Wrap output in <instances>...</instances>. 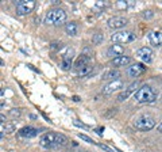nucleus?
I'll return each instance as SVG.
<instances>
[{
	"label": "nucleus",
	"mask_w": 162,
	"mask_h": 152,
	"mask_svg": "<svg viewBox=\"0 0 162 152\" xmlns=\"http://www.w3.org/2000/svg\"><path fill=\"white\" fill-rule=\"evenodd\" d=\"M68 139L66 136L61 135V133H54V132H49L45 135L40 136L39 139V145L46 150H51V148H57V147H65L68 145Z\"/></svg>",
	"instance_id": "obj_1"
},
{
	"label": "nucleus",
	"mask_w": 162,
	"mask_h": 152,
	"mask_svg": "<svg viewBox=\"0 0 162 152\" xmlns=\"http://www.w3.org/2000/svg\"><path fill=\"white\" fill-rule=\"evenodd\" d=\"M157 96H158L157 91L154 90L153 87L145 84V86H142L141 88H138V91L135 92L134 98L138 103H153L157 101Z\"/></svg>",
	"instance_id": "obj_2"
},
{
	"label": "nucleus",
	"mask_w": 162,
	"mask_h": 152,
	"mask_svg": "<svg viewBox=\"0 0 162 152\" xmlns=\"http://www.w3.org/2000/svg\"><path fill=\"white\" fill-rule=\"evenodd\" d=\"M66 21V12L61 8H53L46 14L45 16V23L50 26H57L61 25Z\"/></svg>",
	"instance_id": "obj_3"
},
{
	"label": "nucleus",
	"mask_w": 162,
	"mask_h": 152,
	"mask_svg": "<svg viewBox=\"0 0 162 152\" xmlns=\"http://www.w3.org/2000/svg\"><path fill=\"white\" fill-rule=\"evenodd\" d=\"M132 125H134V128L138 129V131L147 132V131H151V129L156 127V121L150 116H141V117L135 118Z\"/></svg>",
	"instance_id": "obj_4"
},
{
	"label": "nucleus",
	"mask_w": 162,
	"mask_h": 152,
	"mask_svg": "<svg viewBox=\"0 0 162 152\" xmlns=\"http://www.w3.org/2000/svg\"><path fill=\"white\" fill-rule=\"evenodd\" d=\"M135 38H137V35L128 30H119L111 35V41L113 44H128L135 41Z\"/></svg>",
	"instance_id": "obj_5"
},
{
	"label": "nucleus",
	"mask_w": 162,
	"mask_h": 152,
	"mask_svg": "<svg viewBox=\"0 0 162 152\" xmlns=\"http://www.w3.org/2000/svg\"><path fill=\"white\" fill-rule=\"evenodd\" d=\"M15 6H16V14L22 16L30 14L35 8L36 2L35 0H19V2L15 3Z\"/></svg>",
	"instance_id": "obj_6"
},
{
	"label": "nucleus",
	"mask_w": 162,
	"mask_h": 152,
	"mask_svg": "<svg viewBox=\"0 0 162 152\" xmlns=\"http://www.w3.org/2000/svg\"><path fill=\"white\" fill-rule=\"evenodd\" d=\"M153 56H154V52L151 50V48L143 46V48H141V49L137 50V57L141 58L143 62H151Z\"/></svg>",
	"instance_id": "obj_7"
},
{
	"label": "nucleus",
	"mask_w": 162,
	"mask_h": 152,
	"mask_svg": "<svg viewBox=\"0 0 162 152\" xmlns=\"http://www.w3.org/2000/svg\"><path fill=\"white\" fill-rule=\"evenodd\" d=\"M123 87H124V83L122 80L111 81V83H108L107 86L103 87V94H104V95H109V94H112V92L120 90V88H123Z\"/></svg>",
	"instance_id": "obj_8"
},
{
	"label": "nucleus",
	"mask_w": 162,
	"mask_h": 152,
	"mask_svg": "<svg viewBox=\"0 0 162 152\" xmlns=\"http://www.w3.org/2000/svg\"><path fill=\"white\" fill-rule=\"evenodd\" d=\"M108 27L111 29H123L127 25V19L123 16H112L108 19Z\"/></svg>",
	"instance_id": "obj_9"
},
{
	"label": "nucleus",
	"mask_w": 162,
	"mask_h": 152,
	"mask_svg": "<svg viewBox=\"0 0 162 152\" xmlns=\"http://www.w3.org/2000/svg\"><path fill=\"white\" fill-rule=\"evenodd\" d=\"M138 86H139V83H138V81H134V83H131L130 86H128V87L126 88V90H124V91H122L120 94H119V96H117V101H119V102L126 101V99H127L128 96H130V95L132 94V92H137V91H138V90H137Z\"/></svg>",
	"instance_id": "obj_10"
},
{
	"label": "nucleus",
	"mask_w": 162,
	"mask_h": 152,
	"mask_svg": "<svg viewBox=\"0 0 162 152\" xmlns=\"http://www.w3.org/2000/svg\"><path fill=\"white\" fill-rule=\"evenodd\" d=\"M145 71H146V67L145 65L141 64V62H135V64H132L131 67H128L127 73L131 77H138L139 75H142Z\"/></svg>",
	"instance_id": "obj_11"
},
{
	"label": "nucleus",
	"mask_w": 162,
	"mask_h": 152,
	"mask_svg": "<svg viewBox=\"0 0 162 152\" xmlns=\"http://www.w3.org/2000/svg\"><path fill=\"white\" fill-rule=\"evenodd\" d=\"M73 49H68V53L64 54V57H62V61H61V68L64 69V71H68V69H70L72 67V57H73Z\"/></svg>",
	"instance_id": "obj_12"
},
{
	"label": "nucleus",
	"mask_w": 162,
	"mask_h": 152,
	"mask_svg": "<svg viewBox=\"0 0 162 152\" xmlns=\"http://www.w3.org/2000/svg\"><path fill=\"white\" fill-rule=\"evenodd\" d=\"M123 53H124V46L117 45V44H113V45L109 46L108 50H107V54H108V56H111V57L115 56V58L123 56Z\"/></svg>",
	"instance_id": "obj_13"
},
{
	"label": "nucleus",
	"mask_w": 162,
	"mask_h": 152,
	"mask_svg": "<svg viewBox=\"0 0 162 152\" xmlns=\"http://www.w3.org/2000/svg\"><path fill=\"white\" fill-rule=\"evenodd\" d=\"M18 135L20 137H26V139H31V137H35L38 135V129L32 128V127H24L22 128L19 132H18Z\"/></svg>",
	"instance_id": "obj_14"
},
{
	"label": "nucleus",
	"mask_w": 162,
	"mask_h": 152,
	"mask_svg": "<svg viewBox=\"0 0 162 152\" xmlns=\"http://www.w3.org/2000/svg\"><path fill=\"white\" fill-rule=\"evenodd\" d=\"M149 41L154 46H161L162 45V33L161 31H150Z\"/></svg>",
	"instance_id": "obj_15"
},
{
	"label": "nucleus",
	"mask_w": 162,
	"mask_h": 152,
	"mask_svg": "<svg viewBox=\"0 0 162 152\" xmlns=\"http://www.w3.org/2000/svg\"><path fill=\"white\" fill-rule=\"evenodd\" d=\"M91 58L92 56H87V54H83L81 57H79V60L76 61V64H75V68L79 71V69H81L83 67H85L88 64H91Z\"/></svg>",
	"instance_id": "obj_16"
},
{
	"label": "nucleus",
	"mask_w": 162,
	"mask_h": 152,
	"mask_svg": "<svg viewBox=\"0 0 162 152\" xmlns=\"http://www.w3.org/2000/svg\"><path fill=\"white\" fill-rule=\"evenodd\" d=\"M131 62V58L128 56H120V57H116L112 60V65L115 67H124L127 64H130Z\"/></svg>",
	"instance_id": "obj_17"
},
{
	"label": "nucleus",
	"mask_w": 162,
	"mask_h": 152,
	"mask_svg": "<svg viewBox=\"0 0 162 152\" xmlns=\"http://www.w3.org/2000/svg\"><path fill=\"white\" fill-rule=\"evenodd\" d=\"M119 77H120V72L117 71V69H109L108 72H105V73H104L103 79L115 81V80H119Z\"/></svg>",
	"instance_id": "obj_18"
},
{
	"label": "nucleus",
	"mask_w": 162,
	"mask_h": 152,
	"mask_svg": "<svg viewBox=\"0 0 162 152\" xmlns=\"http://www.w3.org/2000/svg\"><path fill=\"white\" fill-rule=\"evenodd\" d=\"M65 31H66V34L75 37L77 34V31H79L77 23H76V22H69V23H65Z\"/></svg>",
	"instance_id": "obj_19"
},
{
	"label": "nucleus",
	"mask_w": 162,
	"mask_h": 152,
	"mask_svg": "<svg viewBox=\"0 0 162 152\" xmlns=\"http://www.w3.org/2000/svg\"><path fill=\"white\" fill-rule=\"evenodd\" d=\"M92 69H93V65L88 64V65H85V67H83L81 69H79V71H77V73H79L80 77H84V76H88V75H89V73L92 72Z\"/></svg>",
	"instance_id": "obj_20"
},
{
	"label": "nucleus",
	"mask_w": 162,
	"mask_h": 152,
	"mask_svg": "<svg viewBox=\"0 0 162 152\" xmlns=\"http://www.w3.org/2000/svg\"><path fill=\"white\" fill-rule=\"evenodd\" d=\"M0 131H2V139H3L4 133H11V132H14V131H15V127H14V124H7V122H6V125L2 124V128H0Z\"/></svg>",
	"instance_id": "obj_21"
},
{
	"label": "nucleus",
	"mask_w": 162,
	"mask_h": 152,
	"mask_svg": "<svg viewBox=\"0 0 162 152\" xmlns=\"http://www.w3.org/2000/svg\"><path fill=\"white\" fill-rule=\"evenodd\" d=\"M92 42H93L95 45H99V44H101V42H103V34H100V33L95 34L93 38H92Z\"/></svg>",
	"instance_id": "obj_22"
},
{
	"label": "nucleus",
	"mask_w": 162,
	"mask_h": 152,
	"mask_svg": "<svg viewBox=\"0 0 162 152\" xmlns=\"http://www.w3.org/2000/svg\"><path fill=\"white\" fill-rule=\"evenodd\" d=\"M131 6H134V3L132 2H117V7L119 8H128V7H131Z\"/></svg>",
	"instance_id": "obj_23"
},
{
	"label": "nucleus",
	"mask_w": 162,
	"mask_h": 152,
	"mask_svg": "<svg viewBox=\"0 0 162 152\" xmlns=\"http://www.w3.org/2000/svg\"><path fill=\"white\" fill-rule=\"evenodd\" d=\"M142 16L145 18V19H151V18L154 16V12H153V11H150V10H147V11H145V12L142 14Z\"/></svg>",
	"instance_id": "obj_24"
},
{
	"label": "nucleus",
	"mask_w": 162,
	"mask_h": 152,
	"mask_svg": "<svg viewBox=\"0 0 162 152\" xmlns=\"http://www.w3.org/2000/svg\"><path fill=\"white\" fill-rule=\"evenodd\" d=\"M79 137H80V139H81V140H84V141H87V143H89V144H96V143H95V141H93V140H92V139H91V137H88V136H85V135H81V133H80V135H79Z\"/></svg>",
	"instance_id": "obj_25"
},
{
	"label": "nucleus",
	"mask_w": 162,
	"mask_h": 152,
	"mask_svg": "<svg viewBox=\"0 0 162 152\" xmlns=\"http://www.w3.org/2000/svg\"><path fill=\"white\" fill-rule=\"evenodd\" d=\"M10 114H11V117L16 118V117H19V116H20V110H19V109H12V110L10 112Z\"/></svg>",
	"instance_id": "obj_26"
},
{
	"label": "nucleus",
	"mask_w": 162,
	"mask_h": 152,
	"mask_svg": "<svg viewBox=\"0 0 162 152\" xmlns=\"http://www.w3.org/2000/svg\"><path fill=\"white\" fill-rule=\"evenodd\" d=\"M96 145H99V147L101 148V150H104L105 152H113V151L111 150V148H108L107 145H103V144H99V143H96Z\"/></svg>",
	"instance_id": "obj_27"
},
{
	"label": "nucleus",
	"mask_w": 162,
	"mask_h": 152,
	"mask_svg": "<svg viewBox=\"0 0 162 152\" xmlns=\"http://www.w3.org/2000/svg\"><path fill=\"white\" fill-rule=\"evenodd\" d=\"M58 48H62V44H53V45H51V49H58Z\"/></svg>",
	"instance_id": "obj_28"
},
{
	"label": "nucleus",
	"mask_w": 162,
	"mask_h": 152,
	"mask_svg": "<svg viewBox=\"0 0 162 152\" xmlns=\"http://www.w3.org/2000/svg\"><path fill=\"white\" fill-rule=\"evenodd\" d=\"M157 131L160 132V133H162V122H161L160 125H157Z\"/></svg>",
	"instance_id": "obj_29"
},
{
	"label": "nucleus",
	"mask_w": 162,
	"mask_h": 152,
	"mask_svg": "<svg viewBox=\"0 0 162 152\" xmlns=\"http://www.w3.org/2000/svg\"><path fill=\"white\" fill-rule=\"evenodd\" d=\"M0 118H2V124H4V122H6V118H4V116L2 114V117H0Z\"/></svg>",
	"instance_id": "obj_30"
},
{
	"label": "nucleus",
	"mask_w": 162,
	"mask_h": 152,
	"mask_svg": "<svg viewBox=\"0 0 162 152\" xmlns=\"http://www.w3.org/2000/svg\"><path fill=\"white\" fill-rule=\"evenodd\" d=\"M73 101L77 102V101H80V98H79V96H73Z\"/></svg>",
	"instance_id": "obj_31"
}]
</instances>
